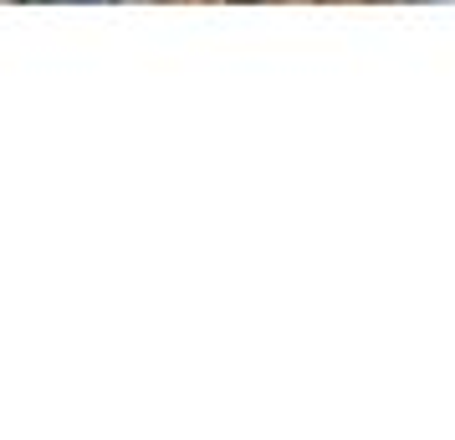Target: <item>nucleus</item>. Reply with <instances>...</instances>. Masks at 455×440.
<instances>
[{
	"instance_id": "1",
	"label": "nucleus",
	"mask_w": 455,
	"mask_h": 440,
	"mask_svg": "<svg viewBox=\"0 0 455 440\" xmlns=\"http://www.w3.org/2000/svg\"><path fill=\"white\" fill-rule=\"evenodd\" d=\"M83 5H113V0H83Z\"/></svg>"
}]
</instances>
